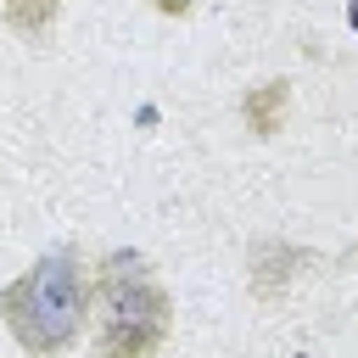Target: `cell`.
<instances>
[{"instance_id":"cell-2","label":"cell","mask_w":358,"mask_h":358,"mask_svg":"<svg viewBox=\"0 0 358 358\" xmlns=\"http://www.w3.org/2000/svg\"><path fill=\"white\" fill-rule=\"evenodd\" d=\"M95 296H101L95 358H151L168 341L173 302H168V291H162V280L151 274L145 257H134V252L106 257Z\"/></svg>"},{"instance_id":"cell-7","label":"cell","mask_w":358,"mask_h":358,"mask_svg":"<svg viewBox=\"0 0 358 358\" xmlns=\"http://www.w3.org/2000/svg\"><path fill=\"white\" fill-rule=\"evenodd\" d=\"M352 22H358V0H352Z\"/></svg>"},{"instance_id":"cell-6","label":"cell","mask_w":358,"mask_h":358,"mask_svg":"<svg viewBox=\"0 0 358 358\" xmlns=\"http://www.w3.org/2000/svg\"><path fill=\"white\" fill-rule=\"evenodd\" d=\"M151 6H157V11H168V17H185L196 0H151Z\"/></svg>"},{"instance_id":"cell-4","label":"cell","mask_w":358,"mask_h":358,"mask_svg":"<svg viewBox=\"0 0 358 358\" xmlns=\"http://www.w3.org/2000/svg\"><path fill=\"white\" fill-rule=\"evenodd\" d=\"M0 11H6V22H11V34H22V39H45V34L56 28L62 0H0Z\"/></svg>"},{"instance_id":"cell-1","label":"cell","mask_w":358,"mask_h":358,"mask_svg":"<svg viewBox=\"0 0 358 358\" xmlns=\"http://www.w3.org/2000/svg\"><path fill=\"white\" fill-rule=\"evenodd\" d=\"M84 313H90V285H84V268L73 252H50L39 257L17 285L0 291V319L6 330L28 347V352H62L78 330H84Z\"/></svg>"},{"instance_id":"cell-5","label":"cell","mask_w":358,"mask_h":358,"mask_svg":"<svg viewBox=\"0 0 358 358\" xmlns=\"http://www.w3.org/2000/svg\"><path fill=\"white\" fill-rule=\"evenodd\" d=\"M296 263H302V252H285V246H268V252H257V268H252V291L257 296H274L291 274H296Z\"/></svg>"},{"instance_id":"cell-3","label":"cell","mask_w":358,"mask_h":358,"mask_svg":"<svg viewBox=\"0 0 358 358\" xmlns=\"http://www.w3.org/2000/svg\"><path fill=\"white\" fill-rule=\"evenodd\" d=\"M285 101H291V84L285 78H268L257 90H246V129L252 134H280V117H285Z\"/></svg>"}]
</instances>
